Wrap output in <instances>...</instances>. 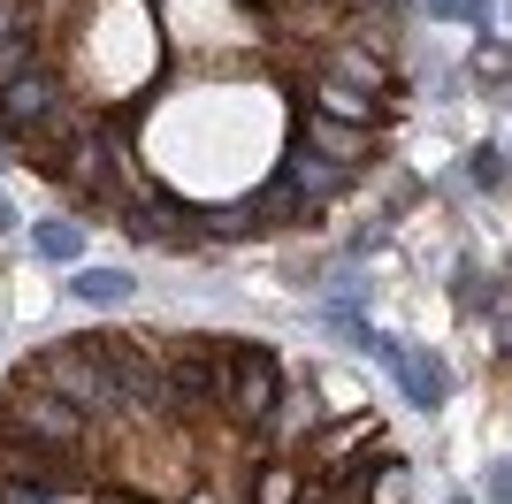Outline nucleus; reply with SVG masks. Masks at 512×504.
<instances>
[{
	"instance_id": "12",
	"label": "nucleus",
	"mask_w": 512,
	"mask_h": 504,
	"mask_svg": "<svg viewBox=\"0 0 512 504\" xmlns=\"http://www.w3.org/2000/svg\"><path fill=\"white\" fill-rule=\"evenodd\" d=\"M367 92H352V84H329L321 77V115H329V123H367Z\"/></svg>"
},
{
	"instance_id": "8",
	"label": "nucleus",
	"mask_w": 512,
	"mask_h": 504,
	"mask_svg": "<svg viewBox=\"0 0 512 504\" xmlns=\"http://www.w3.org/2000/svg\"><path fill=\"white\" fill-rule=\"evenodd\" d=\"M314 420H321V413H314V390H291V382H283V398H276V413H268V428H260V436L291 451V443H299Z\"/></svg>"
},
{
	"instance_id": "19",
	"label": "nucleus",
	"mask_w": 512,
	"mask_h": 504,
	"mask_svg": "<svg viewBox=\"0 0 512 504\" xmlns=\"http://www.w3.org/2000/svg\"><path fill=\"white\" fill-rule=\"evenodd\" d=\"M8 230H16V207H8V199H0V237H8Z\"/></svg>"
},
{
	"instance_id": "18",
	"label": "nucleus",
	"mask_w": 512,
	"mask_h": 504,
	"mask_svg": "<svg viewBox=\"0 0 512 504\" xmlns=\"http://www.w3.org/2000/svg\"><path fill=\"white\" fill-rule=\"evenodd\" d=\"M497 336H505V352H512V306H505V314H497Z\"/></svg>"
},
{
	"instance_id": "20",
	"label": "nucleus",
	"mask_w": 512,
	"mask_h": 504,
	"mask_svg": "<svg viewBox=\"0 0 512 504\" xmlns=\"http://www.w3.org/2000/svg\"><path fill=\"white\" fill-rule=\"evenodd\" d=\"M0 161H8V138H0Z\"/></svg>"
},
{
	"instance_id": "5",
	"label": "nucleus",
	"mask_w": 512,
	"mask_h": 504,
	"mask_svg": "<svg viewBox=\"0 0 512 504\" xmlns=\"http://www.w3.org/2000/svg\"><path fill=\"white\" fill-rule=\"evenodd\" d=\"M283 184L299 191L306 207H321V199H337V191L352 184V168L329 161V153H314V146H299V153H291V168H283Z\"/></svg>"
},
{
	"instance_id": "2",
	"label": "nucleus",
	"mask_w": 512,
	"mask_h": 504,
	"mask_svg": "<svg viewBox=\"0 0 512 504\" xmlns=\"http://www.w3.org/2000/svg\"><path fill=\"white\" fill-rule=\"evenodd\" d=\"M69 130V107H62V77L54 69H31L0 92V138H54Z\"/></svg>"
},
{
	"instance_id": "7",
	"label": "nucleus",
	"mask_w": 512,
	"mask_h": 504,
	"mask_svg": "<svg viewBox=\"0 0 512 504\" xmlns=\"http://www.w3.org/2000/svg\"><path fill=\"white\" fill-rule=\"evenodd\" d=\"M321 69H329V84H352V92H367V100L390 84V69H383V54H375V46H337Z\"/></svg>"
},
{
	"instance_id": "4",
	"label": "nucleus",
	"mask_w": 512,
	"mask_h": 504,
	"mask_svg": "<svg viewBox=\"0 0 512 504\" xmlns=\"http://www.w3.org/2000/svg\"><path fill=\"white\" fill-rule=\"evenodd\" d=\"M360 344H367L375 359H383L390 375H398V390H406V398L421 405V413H436V405L451 398V375L436 367V359H421V352L406 344V336H390V329H367V321H360Z\"/></svg>"
},
{
	"instance_id": "1",
	"label": "nucleus",
	"mask_w": 512,
	"mask_h": 504,
	"mask_svg": "<svg viewBox=\"0 0 512 504\" xmlns=\"http://www.w3.org/2000/svg\"><path fill=\"white\" fill-rule=\"evenodd\" d=\"M276 398H283L276 352L253 344V336H222V413H237L245 428H268Z\"/></svg>"
},
{
	"instance_id": "6",
	"label": "nucleus",
	"mask_w": 512,
	"mask_h": 504,
	"mask_svg": "<svg viewBox=\"0 0 512 504\" xmlns=\"http://www.w3.org/2000/svg\"><path fill=\"white\" fill-rule=\"evenodd\" d=\"M62 291L77 298V306H92V314H115V306H130V291H138V283H130L123 268H77Z\"/></svg>"
},
{
	"instance_id": "14",
	"label": "nucleus",
	"mask_w": 512,
	"mask_h": 504,
	"mask_svg": "<svg viewBox=\"0 0 512 504\" xmlns=\"http://www.w3.org/2000/svg\"><path fill=\"white\" fill-rule=\"evenodd\" d=\"M467 176H474L482 191H497V184H505V153H497V146H482V153L467 161Z\"/></svg>"
},
{
	"instance_id": "11",
	"label": "nucleus",
	"mask_w": 512,
	"mask_h": 504,
	"mask_svg": "<svg viewBox=\"0 0 512 504\" xmlns=\"http://www.w3.org/2000/svg\"><path fill=\"white\" fill-rule=\"evenodd\" d=\"M299 146H314V153H329V161L352 168V153H360V130L329 123V115H306V138H299Z\"/></svg>"
},
{
	"instance_id": "13",
	"label": "nucleus",
	"mask_w": 512,
	"mask_h": 504,
	"mask_svg": "<svg viewBox=\"0 0 512 504\" xmlns=\"http://www.w3.org/2000/svg\"><path fill=\"white\" fill-rule=\"evenodd\" d=\"M306 489V466H291V459H268V474H260V504H291Z\"/></svg>"
},
{
	"instance_id": "10",
	"label": "nucleus",
	"mask_w": 512,
	"mask_h": 504,
	"mask_svg": "<svg viewBox=\"0 0 512 504\" xmlns=\"http://www.w3.org/2000/svg\"><path fill=\"white\" fill-rule=\"evenodd\" d=\"M31 69H39V31H31V23L0 31V92H8L16 77H31Z\"/></svg>"
},
{
	"instance_id": "17",
	"label": "nucleus",
	"mask_w": 512,
	"mask_h": 504,
	"mask_svg": "<svg viewBox=\"0 0 512 504\" xmlns=\"http://www.w3.org/2000/svg\"><path fill=\"white\" fill-rule=\"evenodd\" d=\"M490 504H512V459L490 466Z\"/></svg>"
},
{
	"instance_id": "9",
	"label": "nucleus",
	"mask_w": 512,
	"mask_h": 504,
	"mask_svg": "<svg viewBox=\"0 0 512 504\" xmlns=\"http://www.w3.org/2000/svg\"><path fill=\"white\" fill-rule=\"evenodd\" d=\"M31 252L39 260H85V222H69V214H54V222H31Z\"/></svg>"
},
{
	"instance_id": "16",
	"label": "nucleus",
	"mask_w": 512,
	"mask_h": 504,
	"mask_svg": "<svg viewBox=\"0 0 512 504\" xmlns=\"http://www.w3.org/2000/svg\"><path fill=\"white\" fill-rule=\"evenodd\" d=\"M428 16H451V23H482V0H428Z\"/></svg>"
},
{
	"instance_id": "15",
	"label": "nucleus",
	"mask_w": 512,
	"mask_h": 504,
	"mask_svg": "<svg viewBox=\"0 0 512 504\" xmlns=\"http://www.w3.org/2000/svg\"><path fill=\"white\" fill-rule=\"evenodd\" d=\"M0 504H62V497L39 489V482H0Z\"/></svg>"
},
{
	"instance_id": "3",
	"label": "nucleus",
	"mask_w": 512,
	"mask_h": 504,
	"mask_svg": "<svg viewBox=\"0 0 512 504\" xmlns=\"http://www.w3.org/2000/svg\"><path fill=\"white\" fill-rule=\"evenodd\" d=\"M161 382H169V405H222V336H184L161 352Z\"/></svg>"
}]
</instances>
